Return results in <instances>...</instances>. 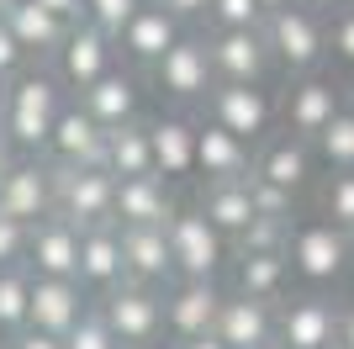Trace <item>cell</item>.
I'll return each mask as SVG.
<instances>
[{
  "instance_id": "cell-1",
  "label": "cell",
  "mask_w": 354,
  "mask_h": 349,
  "mask_svg": "<svg viewBox=\"0 0 354 349\" xmlns=\"http://www.w3.org/2000/svg\"><path fill=\"white\" fill-rule=\"evenodd\" d=\"M64 101H69V90L59 85V74H53V69H21L11 85H6L0 127H6V138L16 143V154L43 159L48 132H53V122H59Z\"/></svg>"
},
{
  "instance_id": "cell-2",
  "label": "cell",
  "mask_w": 354,
  "mask_h": 349,
  "mask_svg": "<svg viewBox=\"0 0 354 349\" xmlns=\"http://www.w3.org/2000/svg\"><path fill=\"white\" fill-rule=\"evenodd\" d=\"M286 270H291L296 280L307 291H328V286H339L344 270H349V233H339L333 222L323 217H291L286 222Z\"/></svg>"
},
{
  "instance_id": "cell-3",
  "label": "cell",
  "mask_w": 354,
  "mask_h": 349,
  "mask_svg": "<svg viewBox=\"0 0 354 349\" xmlns=\"http://www.w3.org/2000/svg\"><path fill=\"white\" fill-rule=\"evenodd\" d=\"M265 48H270V64H281L291 80H307L328 58V21L301 0L281 16H265Z\"/></svg>"
},
{
  "instance_id": "cell-4",
  "label": "cell",
  "mask_w": 354,
  "mask_h": 349,
  "mask_svg": "<svg viewBox=\"0 0 354 349\" xmlns=\"http://www.w3.org/2000/svg\"><path fill=\"white\" fill-rule=\"evenodd\" d=\"M164 244H169L175 280H217L222 260H227V249H233L196 206H175V217L164 222Z\"/></svg>"
},
{
  "instance_id": "cell-5",
  "label": "cell",
  "mask_w": 354,
  "mask_h": 349,
  "mask_svg": "<svg viewBox=\"0 0 354 349\" xmlns=\"http://www.w3.org/2000/svg\"><path fill=\"white\" fill-rule=\"evenodd\" d=\"M207 122H217L222 132H233L238 143H265L275 127V96L270 85H212L201 101Z\"/></svg>"
},
{
  "instance_id": "cell-6",
  "label": "cell",
  "mask_w": 354,
  "mask_h": 349,
  "mask_svg": "<svg viewBox=\"0 0 354 349\" xmlns=\"http://www.w3.org/2000/svg\"><path fill=\"white\" fill-rule=\"evenodd\" d=\"M101 323L111 328L117 344H164V291L153 286H133L122 280L117 291H106L95 302Z\"/></svg>"
},
{
  "instance_id": "cell-7",
  "label": "cell",
  "mask_w": 354,
  "mask_h": 349,
  "mask_svg": "<svg viewBox=\"0 0 354 349\" xmlns=\"http://www.w3.org/2000/svg\"><path fill=\"white\" fill-rule=\"evenodd\" d=\"M339 111H344V85H339V80H328V74L291 80V90L275 101V122H281V132H286V138H301V143H312Z\"/></svg>"
},
{
  "instance_id": "cell-8",
  "label": "cell",
  "mask_w": 354,
  "mask_h": 349,
  "mask_svg": "<svg viewBox=\"0 0 354 349\" xmlns=\"http://www.w3.org/2000/svg\"><path fill=\"white\" fill-rule=\"evenodd\" d=\"M117 206V180L106 170H53V212L69 228H106Z\"/></svg>"
},
{
  "instance_id": "cell-9",
  "label": "cell",
  "mask_w": 354,
  "mask_h": 349,
  "mask_svg": "<svg viewBox=\"0 0 354 349\" xmlns=\"http://www.w3.org/2000/svg\"><path fill=\"white\" fill-rule=\"evenodd\" d=\"M333 339H339V307L328 291H296L291 302H275L281 349H333Z\"/></svg>"
},
{
  "instance_id": "cell-10",
  "label": "cell",
  "mask_w": 354,
  "mask_h": 349,
  "mask_svg": "<svg viewBox=\"0 0 354 349\" xmlns=\"http://www.w3.org/2000/svg\"><path fill=\"white\" fill-rule=\"evenodd\" d=\"M153 85L169 106H201L207 90L217 85L212 80V58H207V37L201 32H185L169 53L153 64Z\"/></svg>"
},
{
  "instance_id": "cell-11",
  "label": "cell",
  "mask_w": 354,
  "mask_h": 349,
  "mask_svg": "<svg viewBox=\"0 0 354 349\" xmlns=\"http://www.w3.org/2000/svg\"><path fill=\"white\" fill-rule=\"evenodd\" d=\"M227 291L217 280H169L164 286V339L185 344V339H207L217 323V307Z\"/></svg>"
},
{
  "instance_id": "cell-12",
  "label": "cell",
  "mask_w": 354,
  "mask_h": 349,
  "mask_svg": "<svg viewBox=\"0 0 354 349\" xmlns=\"http://www.w3.org/2000/svg\"><path fill=\"white\" fill-rule=\"evenodd\" d=\"M43 159L53 164V170H106V132L85 116L80 101H64L59 122L48 132Z\"/></svg>"
},
{
  "instance_id": "cell-13",
  "label": "cell",
  "mask_w": 354,
  "mask_h": 349,
  "mask_svg": "<svg viewBox=\"0 0 354 349\" xmlns=\"http://www.w3.org/2000/svg\"><path fill=\"white\" fill-rule=\"evenodd\" d=\"M0 217L37 228L43 217H53V164L48 159H16L0 174Z\"/></svg>"
},
{
  "instance_id": "cell-14",
  "label": "cell",
  "mask_w": 354,
  "mask_h": 349,
  "mask_svg": "<svg viewBox=\"0 0 354 349\" xmlns=\"http://www.w3.org/2000/svg\"><path fill=\"white\" fill-rule=\"evenodd\" d=\"M207 58L217 85H265V74L275 69L265 48V27L259 32H207Z\"/></svg>"
},
{
  "instance_id": "cell-15",
  "label": "cell",
  "mask_w": 354,
  "mask_h": 349,
  "mask_svg": "<svg viewBox=\"0 0 354 349\" xmlns=\"http://www.w3.org/2000/svg\"><path fill=\"white\" fill-rule=\"evenodd\" d=\"M106 69H117V43H111L106 32H95L90 21L69 27L64 48L53 53V74H59V85L80 96V90H90Z\"/></svg>"
},
{
  "instance_id": "cell-16",
  "label": "cell",
  "mask_w": 354,
  "mask_h": 349,
  "mask_svg": "<svg viewBox=\"0 0 354 349\" xmlns=\"http://www.w3.org/2000/svg\"><path fill=\"white\" fill-rule=\"evenodd\" d=\"M312 174H317V159H312V143H301V138L275 132V138H265V143L254 148V174L249 180L281 190V196H291V202L312 186Z\"/></svg>"
},
{
  "instance_id": "cell-17",
  "label": "cell",
  "mask_w": 354,
  "mask_h": 349,
  "mask_svg": "<svg viewBox=\"0 0 354 349\" xmlns=\"http://www.w3.org/2000/svg\"><path fill=\"white\" fill-rule=\"evenodd\" d=\"M74 101L85 106V116L101 132H117V127H127V122H143V85H138V74L127 69V64L106 69L101 80H95L90 90H80Z\"/></svg>"
},
{
  "instance_id": "cell-18",
  "label": "cell",
  "mask_w": 354,
  "mask_h": 349,
  "mask_svg": "<svg viewBox=\"0 0 354 349\" xmlns=\"http://www.w3.org/2000/svg\"><path fill=\"white\" fill-rule=\"evenodd\" d=\"M254 174V148L238 143L233 132H222L217 122L196 116V180L201 186H233Z\"/></svg>"
},
{
  "instance_id": "cell-19",
  "label": "cell",
  "mask_w": 354,
  "mask_h": 349,
  "mask_svg": "<svg viewBox=\"0 0 354 349\" xmlns=\"http://www.w3.org/2000/svg\"><path fill=\"white\" fill-rule=\"evenodd\" d=\"M74 280L90 302H101L106 291H117L127 280V265H122V233L117 222L106 228H85L80 233V265H74Z\"/></svg>"
},
{
  "instance_id": "cell-20",
  "label": "cell",
  "mask_w": 354,
  "mask_h": 349,
  "mask_svg": "<svg viewBox=\"0 0 354 349\" xmlns=\"http://www.w3.org/2000/svg\"><path fill=\"white\" fill-rule=\"evenodd\" d=\"M148 154H153V174L164 186L196 180V116L164 111L159 122H148Z\"/></svg>"
},
{
  "instance_id": "cell-21",
  "label": "cell",
  "mask_w": 354,
  "mask_h": 349,
  "mask_svg": "<svg viewBox=\"0 0 354 349\" xmlns=\"http://www.w3.org/2000/svg\"><path fill=\"white\" fill-rule=\"evenodd\" d=\"M90 296L80 291V280H32V302H27V328L48 339H69V328L90 312Z\"/></svg>"
},
{
  "instance_id": "cell-22",
  "label": "cell",
  "mask_w": 354,
  "mask_h": 349,
  "mask_svg": "<svg viewBox=\"0 0 354 349\" xmlns=\"http://www.w3.org/2000/svg\"><path fill=\"white\" fill-rule=\"evenodd\" d=\"M180 37H185V27H180L175 16L164 11V6H153V0H143V11L117 32V48H122V58H127L133 69H153Z\"/></svg>"
},
{
  "instance_id": "cell-23",
  "label": "cell",
  "mask_w": 354,
  "mask_h": 349,
  "mask_svg": "<svg viewBox=\"0 0 354 349\" xmlns=\"http://www.w3.org/2000/svg\"><path fill=\"white\" fill-rule=\"evenodd\" d=\"M74 265H80V228H69L53 212L27 238V276L32 280H74Z\"/></svg>"
},
{
  "instance_id": "cell-24",
  "label": "cell",
  "mask_w": 354,
  "mask_h": 349,
  "mask_svg": "<svg viewBox=\"0 0 354 349\" xmlns=\"http://www.w3.org/2000/svg\"><path fill=\"white\" fill-rule=\"evenodd\" d=\"M212 339L222 349H270L275 344V307L270 302H249V296H222Z\"/></svg>"
},
{
  "instance_id": "cell-25",
  "label": "cell",
  "mask_w": 354,
  "mask_h": 349,
  "mask_svg": "<svg viewBox=\"0 0 354 349\" xmlns=\"http://www.w3.org/2000/svg\"><path fill=\"white\" fill-rule=\"evenodd\" d=\"M175 190L164 186L159 174H138V180H117V206L111 222L117 228H164L175 217Z\"/></svg>"
},
{
  "instance_id": "cell-26",
  "label": "cell",
  "mask_w": 354,
  "mask_h": 349,
  "mask_svg": "<svg viewBox=\"0 0 354 349\" xmlns=\"http://www.w3.org/2000/svg\"><path fill=\"white\" fill-rule=\"evenodd\" d=\"M117 233H122V265H127V280H133V286L164 291L169 280H175L164 228H117Z\"/></svg>"
},
{
  "instance_id": "cell-27",
  "label": "cell",
  "mask_w": 354,
  "mask_h": 349,
  "mask_svg": "<svg viewBox=\"0 0 354 349\" xmlns=\"http://www.w3.org/2000/svg\"><path fill=\"white\" fill-rule=\"evenodd\" d=\"M196 212H201V217H207L212 228L227 238V244H238V238L249 233V222L259 217L249 180H233V186H201V196H196Z\"/></svg>"
},
{
  "instance_id": "cell-28",
  "label": "cell",
  "mask_w": 354,
  "mask_h": 349,
  "mask_svg": "<svg viewBox=\"0 0 354 349\" xmlns=\"http://www.w3.org/2000/svg\"><path fill=\"white\" fill-rule=\"evenodd\" d=\"M0 27L16 37V48H21L27 58H32V53H37V58H53V53L64 48V37H69V27H64L59 16H48L43 6H32V0H16Z\"/></svg>"
},
{
  "instance_id": "cell-29",
  "label": "cell",
  "mask_w": 354,
  "mask_h": 349,
  "mask_svg": "<svg viewBox=\"0 0 354 349\" xmlns=\"http://www.w3.org/2000/svg\"><path fill=\"white\" fill-rule=\"evenodd\" d=\"M286 286H291L286 254H233V296L275 307L286 296Z\"/></svg>"
},
{
  "instance_id": "cell-30",
  "label": "cell",
  "mask_w": 354,
  "mask_h": 349,
  "mask_svg": "<svg viewBox=\"0 0 354 349\" xmlns=\"http://www.w3.org/2000/svg\"><path fill=\"white\" fill-rule=\"evenodd\" d=\"M106 174H111V180H138V174H153L148 122H127V127L106 132Z\"/></svg>"
},
{
  "instance_id": "cell-31",
  "label": "cell",
  "mask_w": 354,
  "mask_h": 349,
  "mask_svg": "<svg viewBox=\"0 0 354 349\" xmlns=\"http://www.w3.org/2000/svg\"><path fill=\"white\" fill-rule=\"evenodd\" d=\"M312 159H323L333 174H349L354 170V116L349 111H339L317 138H312Z\"/></svg>"
},
{
  "instance_id": "cell-32",
  "label": "cell",
  "mask_w": 354,
  "mask_h": 349,
  "mask_svg": "<svg viewBox=\"0 0 354 349\" xmlns=\"http://www.w3.org/2000/svg\"><path fill=\"white\" fill-rule=\"evenodd\" d=\"M27 302H32V276L21 270H0V334L16 339L27 328Z\"/></svg>"
},
{
  "instance_id": "cell-33",
  "label": "cell",
  "mask_w": 354,
  "mask_h": 349,
  "mask_svg": "<svg viewBox=\"0 0 354 349\" xmlns=\"http://www.w3.org/2000/svg\"><path fill=\"white\" fill-rule=\"evenodd\" d=\"M317 217L333 222L339 233H354V170L328 174L323 186H317Z\"/></svg>"
},
{
  "instance_id": "cell-34",
  "label": "cell",
  "mask_w": 354,
  "mask_h": 349,
  "mask_svg": "<svg viewBox=\"0 0 354 349\" xmlns=\"http://www.w3.org/2000/svg\"><path fill=\"white\" fill-rule=\"evenodd\" d=\"M207 27L212 32H259L265 11L254 0H207Z\"/></svg>"
},
{
  "instance_id": "cell-35",
  "label": "cell",
  "mask_w": 354,
  "mask_h": 349,
  "mask_svg": "<svg viewBox=\"0 0 354 349\" xmlns=\"http://www.w3.org/2000/svg\"><path fill=\"white\" fill-rule=\"evenodd\" d=\"M138 11H143V0H85V21L95 32H106L111 43H117V32L127 27Z\"/></svg>"
},
{
  "instance_id": "cell-36",
  "label": "cell",
  "mask_w": 354,
  "mask_h": 349,
  "mask_svg": "<svg viewBox=\"0 0 354 349\" xmlns=\"http://www.w3.org/2000/svg\"><path fill=\"white\" fill-rule=\"evenodd\" d=\"M281 244H286V222L281 217H254L249 222V233L238 238V254H281Z\"/></svg>"
},
{
  "instance_id": "cell-37",
  "label": "cell",
  "mask_w": 354,
  "mask_h": 349,
  "mask_svg": "<svg viewBox=\"0 0 354 349\" xmlns=\"http://www.w3.org/2000/svg\"><path fill=\"white\" fill-rule=\"evenodd\" d=\"M323 21H328V58H339L344 69H354V6L323 16Z\"/></svg>"
},
{
  "instance_id": "cell-38",
  "label": "cell",
  "mask_w": 354,
  "mask_h": 349,
  "mask_svg": "<svg viewBox=\"0 0 354 349\" xmlns=\"http://www.w3.org/2000/svg\"><path fill=\"white\" fill-rule=\"evenodd\" d=\"M64 349H117V339H111V328L101 323V312L90 307L85 318L69 328V339H64Z\"/></svg>"
},
{
  "instance_id": "cell-39",
  "label": "cell",
  "mask_w": 354,
  "mask_h": 349,
  "mask_svg": "<svg viewBox=\"0 0 354 349\" xmlns=\"http://www.w3.org/2000/svg\"><path fill=\"white\" fill-rule=\"evenodd\" d=\"M27 238H32V228L0 217V270H21L27 265Z\"/></svg>"
},
{
  "instance_id": "cell-40",
  "label": "cell",
  "mask_w": 354,
  "mask_h": 349,
  "mask_svg": "<svg viewBox=\"0 0 354 349\" xmlns=\"http://www.w3.org/2000/svg\"><path fill=\"white\" fill-rule=\"evenodd\" d=\"M27 69V53H21V48H16V37L6 27H0V80H6V85H11L16 74Z\"/></svg>"
},
{
  "instance_id": "cell-41",
  "label": "cell",
  "mask_w": 354,
  "mask_h": 349,
  "mask_svg": "<svg viewBox=\"0 0 354 349\" xmlns=\"http://www.w3.org/2000/svg\"><path fill=\"white\" fill-rule=\"evenodd\" d=\"M32 6H43L48 16H59L64 27H80V21H85V0H32Z\"/></svg>"
},
{
  "instance_id": "cell-42",
  "label": "cell",
  "mask_w": 354,
  "mask_h": 349,
  "mask_svg": "<svg viewBox=\"0 0 354 349\" xmlns=\"http://www.w3.org/2000/svg\"><path fill=\"white\" fill-rule=\"evenodd\" d=\"M153 6H164L180 27H185V21H196V16H207V0H153Z\"/></svg>"
},
{
  "instance_id": "cell-43",
  "label": "cell",
  "mask_w": 354,
  "mask_h": 349,
  "mask_svg": "<svg viewBox=\"0 0 354 349\" xmlns=\"http://www.w3.org/2000/svg\"><path fill=\"white\" fill-rule=\"evenodd\" d=\"M0 349H64L59 339H48V334H32V328H21L16 339H0Z\"/></svg>"
},
{
  "instance_id": "cell-44",
  "label": "cell",
  "mask_w": 354,
  "mask_h": 349,
  "mask_svg": "<svg viewBox=\"0 0 354 349\" xmlns=\"http://www.w3.org/2000/svg\"><path fill=\"white\" fill-rule=\"evenodd\" d=\"M333 349H354V302L339 307V339H333Z\"/></svg>"
},
{
  "instance_id": "cell-45",
  "label": "cell",
  "mask_w": 354,
  "mask_h": 349,
  "mask_svg": "<svg viewBox=\"0 0 354 349\" xmlns=\"http://www.w3.org/2000/svg\"><path fill=\"white\" fill-rule=\"evenodd\" d=\"M16 159H21V154H16V143H11V138H6V127H0V174L11 170Z\"/></svg>"
},
{
  "instance_id": "cell-46",
  "label": "cell",
  "mask_w": 354,
  "mask_h": 349,
  "mask_svg": "<svg viewBox=\"0 0 354 349\" xmlns=\"http://www.w3.org/2000/svg\"><path fill=\"white\" fill-rule=\"evenodd\" d=\"M307 6H312L317 16H333V11H349L354 0H307Z\"/></svg>"
},
{
  "instance_id": "cell-47",
  "label": "cell",
  "mask_w": 354,
  "mask_h": 349,
  "mask_svg": "<svg viewBox=\"0 0 354 349\" xmlns=\"http://www.w3.org/2000/svg\"><path fill=\"white\" fill-rule=\"evenodd\" d=\"M265 16H281V11H291V6H301V0H254Z\"/></svg>"
},
{
  "instance_id": "cell-48",
  "label": "cell",
  "mask_w": 354,
  "mask_h": 349,
  "mask_svg": "<svg viewBox=\"0 0 354 349\" xmlns=\"http://www.w3.org/2000/svg\"><path fill=\"white\" fill-rule=\"evenodd\" d=\"M164 349H222V344L207 334V339H185V344H164Z\"/></svg>"
},
{
  "instance_id": "cell-49",
  "label": "cell",
  "mask_w": 354,
  "mask_h": 349,
  "mask_svg": "<svg viewBox=\"0 0 354 349\" xmlns=\"http://www.w3.org/2000/svg\"><path fill=\"white\" fill-rule=\"evenodd\" d=\"M344 111L354 116V74H349V85H344Z\"/></svg>"
},
{
  "instance_id": "cell-50",
  "label": "cell",
  "mask_w": 354,
  "mask_h": 349,
  "mask_svg": "<svg viewBox=\"0 0 354 349\" xmlns=\"http://www.w3.org/2000/svg\"><path fill=\"white\" fill-rule=\"evenodd\" d=\"M117 349H164V344H117Z\"/></svg>"
},
{
  "instance_id": "cell-51",
  "label": "cell",
  "mask_w": 354,
  "mask_h": 349,
  "mask_svg": "<svg viewBox=\"0 0 354 349\" xmlns=\"http://www.w3.org/2000/svg\"><path fill=\"white\" fill-rule=\"evenodd\" d=\"M11 6H16V0H0V21H6V11H11Z\"/></svg>"
},
{
  "instance_id": "cell-52",
  "label": "cell",
  "mask_w": 354,
  "mask_h": 349,
  "mask_svg": "<svg viewBox=\"0 0 354 349\" xmlns=\"http://www.w3.org/2000/svg\"><path fill=\"white\" fill-rule=\"evenodd\" d=\"M349 260H354V233H349Z\"/></svg>"
},
{
  "instance_id": "cell-53",
  "label": "cell",
  "mask_w": 354,
  "mask_h": 349,
  "mask_svg": "<svg viewBox=\"0 0 354 349\" xmlns=\"http://www.w3.org/2000/svg\"><path fill=\"white\" fill-rule=\"evenodd\" d=\"M0 101H6V80H0Z\"/></svg>"
},
{
  "instance_id": "cell-54",
  "label": "cell",
  "mask_w": 354,
  "mask_h": 349,
  "mask_svg": "<svg viewBox=\"0 0 354 349\" xmlns=\"http://www.w3.org/2000/svg\"><path fill=\"white\" fill-rule=\"evenodd\" d=\"M270 349H281V344H270Z\"/></svg>"
}]
</instances>
